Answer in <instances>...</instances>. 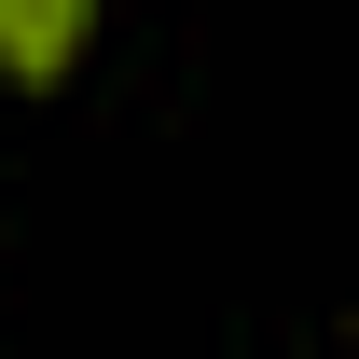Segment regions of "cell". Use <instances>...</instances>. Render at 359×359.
Segmentation results:
<instances>
[{
	"label": "cell",
	"instance_id": "6da1fadb",
	"mask_svg": "<svg viewBox=\"0 0 359 359\" xmlns=\"http://www.w3.org/2000/svg\"><path fill=\"white\" fill-rule=\"evenodd\" d=\"M83 28H97V0H0V83L55 97L83 69Z\"/></svg>",
	"mask_w": 359,
	"mask_h": 359
}]
</instances>
